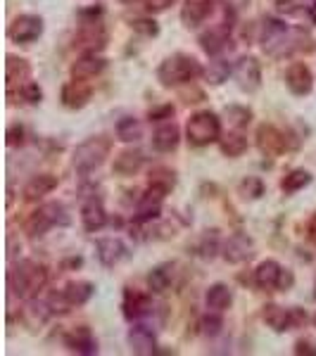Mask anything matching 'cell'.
<instances>
[{
    "label": "cell",
    "mask_w": 316,
    "mask_h": 356,
    "mask_svg": "<svg viewBox=\"0 0 316 356\" xmlns=\"http://www.w3.org/2000/svg\"><path fill=\"white\" fill-rule=\"evenodd\" d=\"M260 43L264 53L274 60H285L295 53L312 48V36L304 29L288 26L285 22L276 19V17H264L260 26Z\"/></svg>",
    "instance_id": "6da1fadb"
},
{
    "label": "cell",
    "mask_w": 316,
    "mask_h": 356,
    "mask_svg": "<svg viewBox=\"0 0 316 356\" xmlns=\"http://www.w3.org/2000/svg\"><path fill=\"white\" fill-rule=\"evenodd\" d=\"M48 285V268L33 259H22L8 273V288L19 300H33Z\"/></svg>",
    "instance_id": "7a4b0ae2"
},
{
    "label": "cell",
    "mask_w": 316,
    "mask_h": 356,
    "mask_svg": "<svg viewBox=\"0 0 316 356\" xmlns=\"http://www.w3.org/2000/svg\"><path fill=\"white\" fill-rule=\"evenodd\" d=\"M203 72L205 69L200 67V62L193 55L176 53L162 60V65L157 67V81L164 88H179V86L193 83L198 76H203Z\"/></svg>",
    "instance_id": "3957f363"
},
{
    "label": "cell",
    "mask_w": 316,
    "mask_h": 356,
    "mask_svg": "<svg viewBox=\"0 0 316 356\" xmlns=\"http://www.w3.org/2000/svg\"><path fill=\"white\" fill-rule=\"evenodd\" d=\"M112 152V140L105 136H93V138H86L84 143H79L77 150H74L72 164L74 171L81 176L93 174L95 169H100L102 164L107 162Z\"/></svg>",
    "instance_id": "277c9868"
},
{
    "label": "cell",
    "mask_w": 316,
    "mask_h": 356,
    "mask_svg": "<svg viewBox=\"0 0 316 356\" xmlns=\"http://www.w3.org/2000/svg\"><path fill=\"white\" fill-rule=\"evenodd\" d=\"M221 138V119L214 112L203 110L195 112L186 124V140L193 147H205L212 143H219Z\"/></svg>",
    "instance_id": "5b68a950"
},
{
    "label": "cell",
    "mask_w": 316,
    "mask_h": 356,
    "mask_svg": "<svg viewBox=\"0 0 316 356\" xmlns=\"http://www.w3.org/2000/svg\"><path fill=\"white\" fill-rule=\"evenodd\" d=\"M69 223V216H67V209L62 202H45L38 207L36 211L26 216L24 221V233L29 238H41L55 226H67Z\"/></svg>",
    "instance_id": "8992f818"
},
{
    "label": "cell",
    "mask_w": 316,
    "mask_h": 356,
    "mask_svg": "<svg viewBox=\"0 0 316 356\" xmlns=\"http://www.w3.org/2000/svg\"><path fill=\"white\" fill-rule=\"evenodd\" d=\"M255 285L267 292H285L295 285V275L276 259H264L255 268Z\"/></svg>",
    "instance_id": "52a82bcc"
},
{
    "label": "cell",
    "mask_w": 316,
    "mask_h": 356,
    "mask_svg": "<svg viewBox=\"0 0 316 356\" xmlns=\"http://www.w3.org/2000/svg\"><path fill=\"white\" fill-rule=\"evenodd\" d=\"M43 17L41 15H17L8 24V38L13 43L29 45L43 36Z\"/></svg>",
    "instance_id": "ba28073f"
},
{
    "label": "cell",
    "mask_w": 316,
    "mask_h": 356,
    "mask_svg": "<svg viewBox=\"0 0 316 356\" xmlns=\"http://www.w3.org/2000/svg\"><path fill=\"white\" fill-rule=\"evenodd\" d=\"M233 79L243 93H257L262 88V65L255 55H243L233 65Z\"/></svg>",
    "instance_id": "9c48e42d"
},
{
    "label": "cell",
    "mask_w": 316,
    "mask_h": 356,
    "mask_svg": "<svg viewBox=\"0 0 316 356\" xmlns=\"http://www.w3.org/2000/svg\"><path fill=\"white\" fill-rule=\"evenodd\" d=\"M74 48L81 53H102L107 48V31L100 22H81L77 36H74Z\"/></svg>",
    "instance_id": "30bf717a"
},
{
    "label": "cell",
    "mask_w": 316,
    "mask_h": 356,
    "mask_svg": "<svg viewBox=\"0 0 316 356\" xmlns=\"http://www.w3.org/2000/svg\"><path fill=\"white\" fill-rule=\"evenodd\" d=\"M166 195H169V191L148 183V191L143 193L136 202V223H150V221L157 219L159 211H162Z\"/></svg>",
    "instance_id": "8fae6325"
},
{
    "label": "cell",
    "mask_w": 316,
    "mask_h": 356,
    "mask_svg": "<svg viewBox=\"0 0 316 356\" xmlns=\"http://www.w3.org/2000/svg\"><path fill=\"white\" fill-rule=\"evenodd\" d=\"M255 143L260 147L262 154L267 157H278L288 150V138H285L283 131L274 124H260L255 131Z\"/></svg>",
    "instance_id": "7c38bea8"
},
{
    "label": "cell",
    "mask_w": 316,
    "mask_h": 356,
    "mask_svg": "<svg viewBox=\"0 0 316 356\" xmlns=\"http://www.w3.org/2000/svg\"><path fill=\"white\" fill-rule=\"evenodd\" d=\"M221 257L228 264H245L255 257V240L248 233H233L223 240Z\"/></svg>",
    "instance_id": "4fadbf2b"
},
{
    "label": "cell",
    "mask_w": 316,
    "mask_h": 356,
    "mask_svg": "<svg viewBox=\"0 0 316 356\" xmlns=\"http://www.w3.org/2000/svg\"><path fill=\"white\" fill-rule=\"evenodd\" d=\"M283 79H285V88L297 97H304L314 90V74L304 62H292V65L285 69Z\"/></svg>",
    "instance_id": "5bb4252c"
},
{
    "label": "cell",
    "mask_w": 316,
    "mask_h": 356,
    "mask_svg": "<svg viewBox=\"0 0 316 356\" xmlns=\"http://www.w3.org/2000/svg\"><path fill=\"white\" fill-rule=\"evenodd\" d=\"M107 67V60L100 53H81L77 62L69 67V74L77 81H90V79L100 76Z\"/></svg>",
    "instance_id": "9a60e30c"
},
{
    "label": "cell",
    "mask_w": 316,
    "mask_h": 356,
    "mask_svg": "<svg viewBox=\"0 0 316 356\" xmlns=\"http://www.w3.org/2000/svg\"><path fill=\"white\" fill-rule=\"evenodd\" d=\"M216 3H219V0H183V8H181L183 26L195 29L203 24V22H207L214 15Z\"/></svg>",
    "instance_id": "2e32d148"
},
{
    "label": "cell",
    "mask_w": 316,
    "mask_h": 356,
    "mask_svg": "<svg viewBox=\"0 0 316 356\" xmlns=\"http://www.w3.org/2000/svg\"><path fill=\"white\" fill-rule=\"evenodd\" d=\"M126 340H129L131 352L138 354V356H150V354L157 352V335H155V330L145 323L131 325Z\"/></svg>",
    "instance_id": "e0dca14e"
},
{
    "label": "cell",
    "mask_w": 316,
    "mask_h": 356,
    "mask_svg": "<svg viewBox=\"0 0 316 356\" xmlns=\"http://www.w3.org/2000/svg\"><path fill=\"white\" fill-rule=\"evenodd\" d=\"M228 43H231V24H226V22L219 26H212L210 31L200 36V48L210 57H219L228 48Z\"/></svg>",
    "instance_id": "ac0fdd59"
},
{
    "label": "cell",
    "mask_w": 316,
    "mask_h": 356,
    "mask_svg": "<svg viewBox=\"0 0 316 356\" xmlns=\"http://www.w3.org/2000/svg\"><path fill=\"white\" fill-rule=\"evenodd\" d=\"M81 223L86 228V233H97L107 226V211H105V204H102L100 197L90 195V197L84 200L81 204Z\"/></svg>",
    "instance_id": "d6986e66"
},
{
    "label": "cell",
    "mask_w": 316,
    "mask_h": 356,
    "mask_svg": "<svg viewBox=\"0 0 316 356\" xmlns=\"http://www.w3.org/2000/svg\"><path fill=\"white\" fill-rule=\"evenodd\" d=\"M90 97H93L90 86L86 81H77V79H72L69 83H65L60 90V100L67 110H84V107L90 102Z\"/></svg>",
    "instance_id": "ffe728a7"
},
{
    "label": "cell",
    "mask_w": 316,
    "mask_h": 356,
    "mask_svg": "<svg viewBox=\"0 0 316 356\" xmlns=\"http://www.w3.org/2000/svg\"><path fill=\"white\" fill-rule=\"evenodd\" d=\"M122 309H124V316L129 321H138V318H143V316H148L152 312V300H150L148 292L136 290V288H126Z\"/></svg>",
    "instance_id": "44dd1931"
},
{
    "label": "cell",
    "mask_w": 316,
    "mask_h": 356,
    "mask_svg": "<svg viewBox=\"0 0 316 356\" xmlns=\"http://www.w3.org/2000/svg\"><path fill=\"white\" fill-rule=\"evenodd\" d=\"M126 254H129V250L119 238H102L95 243V257L105 268H114L119 261L126 259Z\"/></svg>",
    "instance_id": "7402d4cb"
},
{
    "label": "cell",
    "mask_w": 316,
    "mask_h": 356,
    "mask_svg": "<svg viewBox=\"0 0 316 356\" xmlns=\"http://www.w3.org/2000/svg\"><path fill=\"white\" fill-rule=\"evenodd\" d=\"M53 309H50L48 300H26V307L22 309V321L26 323V328L36 330V328H43L50 318H53Z\"/></svg>",
    "instance_id": "603a6c76"
},
{
    "label": "cell",
    "mask_w": 316,
    "mask_h": 356,
    "mask_svg": "<svg viewBox=\"0 0 316 356\" xmlns=\"http://www.w3.org/2000/svg\"><path fill=\"white\" fill-rule=\"evenodd\" d=\"M65 344H67L69 352H77L84 356L97 354V342H95V337L88 325H79V328L69 330L65 335Z\"/></svg>",
    "instance_id": "cb8c5ba5"
},
{
    "label": "cell",
    "mask_w": 316,
    "mask_h": 356,
    "mask_svg": "<svg viewBox=\"0 0 316 356\" xmlns=\"http://www.w3.org/2000/svg\"><path fill=\"white\" fill-rule=\"evenodd\" d=\"M5 79H8V93L15 88L19 90L26 81H31V65H29L24 57L8 55V62H5Z\"/></svg>",
    "instance_id": "d4e9b609"
},
{
    "label": "cell",
    "mask_w": 316,
    "mask_h": 356,
    "mask_svg": "<svg viewBox=\"0 0 316 356\" xmlns=\"http://www.w3.org/2000/svg\"><path fill=\"white\" fill-rule=\"evenodd\" d=\"M57 176L53 174H36L31 176L26 181L24 191H22V197L26 200V202H38V200H43L45 195H50L57 188Z\"/></svg>",
    "instance_id": "484cf974"
},
{
    "label": "cell",
    "mask_w": 316,
    "mask_h": 356,
    "mask_svg": "<svg viewBox=\"0 0 316 356\" xmlns=\"http://www.w3.org/2000/svg\"><path fill=\"white\" fill-rule=\"evenodd\" d=\"M181 143V129L174 122H162L152 134V147L157 152H174Z\"/></svg>",
    "instance_id": "4316f807"
},
{
    "label": "cell",
    "mask_w": 316,
    "mask_h": 356,
    "mask_svg": "<svg viewBox=\"0 0 316 356\" xmlns=\"http://www.w3.org/2000/svg\"><path fill=\"white\" fill-rule=\"evenodd\" d=\"M143 164H145V157H143L141 150H134V147H129V150H122L114 157L112 162V174L122 176V178H129V176H136L138 171L143 169Z\"/></svg>",
    "instance_id": "83f0119b"
},
{
    "label": "cell",
    "mask_w": 316,
    "mask_h": 356,
    "mask_svg": "<svg viewBox=\"0 0 316 356\" xmlns=\"http://www.w3.org/2000/svg\"><path fill=\"white\" fill-rule=\"evenodd\" d=\"M262 318L264 323L269 325L274 332H288V330H295L292 328V309H285V307H278V304H267L262 309Z\"/></svg>",
    "instance_id": "f1b7e54d"
},
{
    "label": "cell",
    "mask_w": 316,
    "mask_h": 356,
    "mask_svg": "<svg viewBox=\"0 0 316 356\" xmlns=\"http://www.w3.org/2000/svg\"><path fill=\"white\" fill-rule=\"evenodd\" d=\"M205 304L210 312H219L223 314L226 309H231L233 304V292L228 288L226 283H214L207 288V295H205Z\"/></svg>",
    "instance_id": "f546056e"
},
{
    "label": "cell",
    "mask_w": 316,
    "mask_h": 356,
    "mask_svg": "<svg viewBox=\"0 0 316 356\" xmlns=\"http://www.w3.org/2000/svg\"><path fill=\"white\" fill-rule=\"evenodd\" d=\"M174 268H176V264H171V261H164V264H159V266H155L152 271L148 273V288H150V292L162 295V292L169 290L171 283H174Z\"/></svg>",
    "instance_id": "4dcf8cb0"
},
{
    "label": "cell",
    "mask_w": 316,
    "mask_h": 356,
    "mask_svg": "<svg viewBox=\"0 0 316 356\" xmlns=\"http://www.w3.org/2000/svg\"><path fill=\"white\" fill-rule=\"evenodd\" d=\"M248 136L243 134V129H233V131H228V134H221L219 138V150L221 154H226V157H240V154H245L248 152Z\"/></svg>",
    "instance_id": "1f68e13d"
},
{
    "label": "cell",
    "mask_w": 316,
    "mask_h": 356,
    "mask_svg": "<svg viewBox=\"0 0 316 356\" xmlns=\"http://www.w3.org/2000/svg\"><path fill=\"white\" fill-rule=\"evenodd\" d=\"M93 292H95V285L88 283V280H72V283L65 285V297L74 309L88 304V300L93 297Z\"/></svg>",
    "instance_id": "d6a6232c"
},
{
    "label": "cell",
    "mask_w": 316,
    "mask_h": 356,
    "mask_svg": "<svg viewBox=\"0 0 316 356\" xmlns=\"http://www.w3.org/2000/svg\"><path fill=\"white\" fill-rule=\"evenodd\" d=\"M233 74V65L228 60H221V57H214L210 62V67L203 72L205 81L210 86H221L223 81H228V76Z\"/></svg>",
    "instance_id": "836d02e7"
},
{
    "label": "cell",
    "mask_w": 316,
    "mask_h": 356,
    "mask_svg": "<svg viewBox=\"0 0 316 356\" xmlns=\"http://www.w3.org/2000/svg\"><path fill=\"white\" fill-rule=\"evenodd\" d=\"M314 181V176L309 174V171L304 169H292L290 174L283 176V181H281V191H283L285 195H295L304 191V188L309 186V183Z\"/></svg>",
    "instance_id": "e575fe53"
},
{
    "label": "cell",
    "mask_w": 316,
    "mask_h": 356,
    "mask_svg": "<svg viewBox=\"0 0 316 356\" xmlns=\"http://www.w3.org/2000/svg\"><path fill=\"white\" fill-rule=\"evenodd\" d=\"M114 131H117V138L122 143H138L143 138V124L136 117H122L114 126Z\"/></svg>",
    "instance_id": "d590c367"
},
{
    "label": "cell",
    "mask_w": 316,
    "mask_h": 356,
    "mask_svg": "<svg viewBox=\"0 0 316 356\" xmlns=\"http://www.w3.org/2000/svg\"><path fill=\"white\" fill-rule=\"evenodd\" d=\"M223 119H226L231 129H245L252 122V110L245 105H228L223 110Z\"/></svg>",
    "instance_id": "8d00e7d4"
},
{
    "label": "cell",
    "mask_w": 316,
    "mask_h": 356,
    "mask_svg": "<svg viewBox=\"0 0 316 356\" xmlns=\"http://www.w3.org/2000/svg\"><path fill=\"white\" fill-rule=\"evenodd\" d=\"M264 181L260 176H245L243 181L238 183V195L243 200H250V202H255V200H260L264 195Z\"/></svg>",
    "instance_id": "74e56055"
},
{
    "label": "cell",
    "mask_w": 316,
    "mask_h": 356,
    "mask_svg": "<svg viewBox=\"0 0 316 356\" xmlns=\"http://www.w3.org/2000/svg\"><path fill=\"white\" fill-rule=\"evenodd\" d=\"M221 240H219V231L216 228H212V231H205L203 238H200V245H198V252L200 257H205V259H212V257H216V252H221Z\"/></svg>",
    "instance_id": "f35d334b"
},
{
    "label": "cell",
    "mask_w": 316,
    "mask_h": 356,
    "mask_svg": "<svg viewBox=\"0 0 316 356\" xmlns=\"http://www.w3.org/2000/svg\"><path fill=\"white\" fill-rule=\"evenodd\" d=\"M148 183L164 188V191H171V188L176 186V174L169 169V166H152L150 176H148Z\"/></svg>",
    "instance_id": "ab89813d"
},
{
    "label": "cell",
    "mask_w": 316,
    "mask_h": 356,
    "mask_svg": "<svg viewBox=\"0 0 316 356\" xmlns=\"http://www.w3.org/2000/svg\"><path fill=\"white\" fill-rule=\"evenodd\" d=\"M129 26L134 29L136 33L145 36V38H155L159 33V24L152 19V17H136V19L129 22Z\"/></svg>",
    "instance_id": "60d3db41"
},
{
    "label": "cell",
    "mask_w": 316,
    "mask_h": 356,
    "mask_svg": "<svg viewBox=\"0 0 316 356\" xmlns=\"http://www.w3.org/2000/svg\"><path fill=\"white\" fill-rule=\"evenodd\" d=\"M200 328H203V335H207V337L219 335L221 328H223V321H221L219 312H212V314L203 316V323H200Z\"/></svg>",
    "instance_id": "b9f144b4"
},
{
    "label": "cell",
    "mask_w": 316,
    "mask_h": 356,
    "mask_svg": "<svg viewBox=\"0 0 316 356\" xmlns=\"http://www.w3.org/2000/svg\"><path fill=\"white\" fill-rule=\"evenodd\" d=\"M17 95H22V100L29 102V105H38V102L43 100V90L36 81H26L19 90H17Z\"/></svg>",
    "instance_id": "7bdbcfd3"
},
{
    "label": "cell",
    "mask_w": 316,
    "mask_h": 356,
    "mask_svg": "<svg viewBox=\"0 0 316 356\" xmlns=\"http://www.w3.org/2000/svg\"><path fill=\"white\" fill-rule=\"evenodd\" d=\"M48 304H50V309H53V314H69L72 312V304H69V300L65 297V290H60V292H53V295L48 297Z\"/></svg>",
    "instance_id": "ee69618b"
},
{
    "label": "cell",
    "mask_w": 316,
    "mask_h": 356,
    "mask_svg": "<svg viewBox=\"0 0 316 356\" xmlns=\"http://www.w3.org/2000/svg\"><path fill=\"white\" fill-rule=\"evenodd\" d=\"M5 140H8V145H10V147H15V145H24V140H26V131H24V126H22V124H13V126H8V134H5Z\"/></svg>",
    "instance_id": "f6af8a7d"
},
{
    "label": "cell",
    "mask_w": 316,
    "mask_h": 356,
    "mask_svg": "<svg viewBox=\"0 0 316 356\" xmlns=\"http://www.w3.org/2000/svg\"><path fill=\"white\" fill-rule=\"evenodd\" d=\"M174 117V107L171 105H157L152 110H148V119L150 122H169Z\"/></svg>",
    "instance_id": "bcb514c9"
},
{
    "label": "cell",
    "mask_w": 316,
    "mask_h": 356,
    "mask_svg": "<svg viewBox=\"0 0 316 356\" xmlns=\"http://www.w3.org/2000/svg\"><path fill=\"white\" fill-rule=\"evenodd\" d=\"M174 3H176V0H143V5H145V13H150V15L166 13V10H169Z\"/></svg>",
    "instance_id": "7dc6e473"
},
{
    "label": "cell",
    "mask_w": 316,
    "mask_h": 356,
    "mask_svg": "<svg viewBox=\"0 0 316 356\" xmlns=\"http://www.w3.org/2000/svg\"><path fill=\"white\" fill-rule=\"evenodd\" d=\"M292 352L297 356H316V344L312 340H297Z\"/></svg>",
    "instance_id": "c3c4849f"
},
{
    "label": "cell",
    "mask_w": 316,
    "mask_h": 356,
    "mask_svg": "<svg viewBox=\"0 0 316 356\" xmlns=\"http://www.w3.org/2000/svg\"><path fill=\"white\" fill-rule=\"evenodd\" d=\"M292 309V328H304L307 325V321H309V316H307V312L304 309H300V307H290Z\"/></svg>",
    "instance_id": "681fc988"
},
{
    "label": "cell",
    "mask_w": 316,
    "mask_h": 356,
    "mask_svg": "<svg viewBox=\"0 0 316 356\" xmlns=\"http://www.w3.org/2000/svg\"><path fill=\"white\" fill-rule=\"evenodd\" d=\"M81 22H100L102 17V8L100 5H95V8H88V10H81Z\"/></svg>",
    "instance_id": "f907efd6"
},
{
    "label": "cell",
    "mask_w": 316,
    "mask_h": 356,
    "mask_svg": "<svg viewBox=\"0 0 316 356\" xmlns=\"http://www.w3.org/2000/svg\"><path fill=\"white\" fill-rule=\"evenodd\" d=\"M304 235H307V240L316 247V211L312 216H309V221H307V228H304Z\"/></svg>",
    "instance_id": "816d5d0a"
},
{
    "label": "cell",
    "mask_w": 316,
    "mask_h": 356,
    "mask_svg": "<svg viewBox=\"0 0 316 356\" xmlns=\"http://www.w3.org/2000/svg\"><path fill=\"white\" fill-rule=\"evenodd\" d=\"M250 0H226V8L233 10V13H240L243 8H248Z\"/></svg>",
    "instance_id": "f5cc1de1"
},
{
    "label": "cell",
    "mask_w": 316,
    "mask_h": 356,
    "mask_svg": "<svg viewBox=\"0 0 316 356\" xmlns=\"http://www.w3.org/2000/svg\"><path fill=\"white\" fill-rule=\"evenodd\" d=\"M84 264L81 257H72V259H65L62 261V268H79Z\"/></svg>",
    "instance_id": "db71d44e"
},
{
    "label": "cell",
    "mask_w": 316,
    "mask_h": 356,
    "mask_svg": "<svg viewBox=\"0 0 316 356\" xmlns=\"http://www.w3.org/2000/svg\"><path fill=\"white\" fill-rule=\"evenodd\" d=\"M307 13H309V19H312L314 24H316V0H314L312 5H309V8H307Z\"/></svg>",
    "instance_id": "11a10c76"
},
{
    "label": "cell",
    "mask_w": 316,
    "mask_h": 356,
    "mask_svg": "<svg viewBox=\"0 0 316 356\" xmlns=\"http://www.w3.org/2000/svg\"><path fill=\"white\" fill-rule=\"evenodd\" d=\"M122 3H124V5H134L136 0H122Z\"/></svg>",
    "instance_id": "9f6ffc18"
},
{
    "label": "cell",
    "mask_w": 316,
    "mask_h": 356,
    "mask_svg": "<svg viewBox=\"0 0 316 356\" xmlns=\"http://www.w3.org/2000/svg\"><path fill=\"white\" fill-rule=\"evenodd\" d=\"M312 323H314V328H316V314L312 316Z\"/></svg>",
    "instance_id": "6f0895ef"
},
{
    "label": "cell",
    "mask_w": 316,
    "mask_h": 356,
    "mask_svg": "<svg viewBox=\"0 0 316 356\" xmlns=\"http://www.w3.org/2000/svg\"><path fill=\"white\" fill-rule=\"evenodd\" d=\"M314 290H316V280H314ZM314 295H316V292H314Z\"/></svg>",
    "instance_id": "680465c9"
}]
</instances>
